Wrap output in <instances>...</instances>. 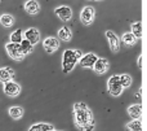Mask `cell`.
<instances>
[{"instance_id": "12", "label": "cell", "mask_w": 147, "mask_h": 131, "mask_svg": "<svg viewBox=\"0 0 147 131\" xmlns=\"http://www.w3.org/2000/svg\"><path fill=\"white\" fill-rule=\"evenodd\" d=\"M93 70L98 74H103L109 70V61L106 59H97L96 64L93 65Z\"/></svg>"}, {"instance_id": "13", "label": "cell", "mask_w": 147, "mask_h": 131, "mask_svg": "<svg viewBox=\"0 0 147 131\" xmlns=\"http://www.w3.org/2000/svg\"><path fill=\"white\" fill-rule=\"evenodd\" d=\"M128 114L132 119H140L142 114V105L141 104H133L128 108Z\"/></svg>"}, {"instance_id": "27", "label": "cell", "mask_w": 147, "mask_h": 131, "mask_svg": "<svg viewBox=\"0 0 147 131\" xmlns=\"http://www.w3.org/2000/svg\"><path fill=\"white\" fill-rule=\"evenodd\" d=\"M49 131H56V130H54V129H53V130H49Z\"/></svg>"}, {"instance_id": "4", "label": "cell", "mask_w": 147, "mask_h": 131, "mask_svg": "<svg viewBox=\"0 0 147 131\" xmlns=\"http://www.w3.org/2000/svg\"><path fill=\"white\" fill-rule=\"evenodd\" d=\"M20 92H21V87H20L18 83L12 82V81L4 83V93L7 96H9V98H14V96H17Z\"/></svg>"}, {"instance_id": "5", "label": "cell", "mask_w": 147, "mask_h": 131, "mask_svg": "<svg viewBox=\"0 0 147 131\" xmlns=\"http://www.w3.org/2000/svg\"><path fill=\"white\" fill-rule=\"evenodd\" d=\"M106 38L109 40V44H110V48H111L112 52H117L120 49V39L114 31L111 30H107L106 31Z\"/></svg>"}, {"instance_id": "24", "label": "cell", "mask_w": 147, "mask_h": 131, "mask_svg": "<svg viewBox=\"0 0 147 131\" xmlns=\"http://www.w3.org/2000/svg\"><path fill=\"white\" fill-rule=\"evenodd\" d=\"M127 129L129 131H142V123L140 119H133L127 125Z\"/></svg>"}, {"instance_id": "1", "label": "cell", "mask_w": 147, "mask_h": 131, "mask_svg": "<svg viewBox=\"0 0 147 131\" xmlns=\"http://www.w3.org/2000/svg\"><path fill=\"white\" fill-rule=\"evenodd\" d=\"M74 114H75V122L78 127L83 131H93L94 121L92 116L90 109L84 103H75L74 105Z\"/></svg>"}, {"instance_id": "17", "label": "cell", "mask_w": 147, "mask_h": 131, "mask_svg": "<svg viewBox=\"0 0 147 131\" xmlns=\"http://www.w3.org/2000/svg\"><path fill=\"white\" fill-rule=\"evenodd\" d=\"M71 36H72V33H71V30H70V27L63 26V27H61L58 30V38L62 39L63 42L71 40Z\"/></svg>"}, {"instance_id": "11", "label": "cell", "mask_w": 147, "mask_h": 131, "mask_svg": "<svg viewBox=\"0 0 147 131\" xmlns=\"http://www.w3.org/2000/svg\"><path fill=\"white\" fill-rule=\"evenodd\" d=\"M43 46H44V48L47 49V52H48V53H52V52H54V51H57V49H58L59 42H58V39L53 38V36H48V38L44 40Z\"/></svg>"}, {"instance_id": "18", "label": "cell", "mask_w": 147, "mask_h": 131, "mask_svg": "<svg viewBox=\"0 0 147 131\" xmlns=\"http://www.w3.org/2000/svg\"><path fill=\"white\" fill-rule=\"evenodd\" d=\"M32 49H34V46L30 43V42L26 40V39H23V40L20 43V51H21V53H22V56L31 53Z\"/></svg>"}, {"instance_id": "6", "label": "cell", "mask_w": 147, "mask_h": 131, "mask_svg": "<svg viewBox=\"0 0 147 131\" xmlns=\"http://www.w3.org/2000/svg\"><path fill=\"white\" fill-rule=\"evenodd\" d=\"M94 8L93 7H85L80 13V20L84 25H90L93 22V18H94Z\"/></svg>"}, {"instance_id": "14", "label": "cell", "mask_w": 147, "mask_h": 131, "mask_svg": "<svg viewBox=\"0 0 147 131\" xmlns=\"http://www.w3.org/2000/svg\"><path fill=\"white\" fill-rule=\"evenodd\" d=\"M14 78V72H13L12 68H1L0 69V81L3 83L9 82Z\"/></svg>"}, {"instance_id": "2", "label": "cell", "mask_w": 147, "mask_h": 131, "mask_svg": "<svg viewBox=\"0 0 147 131\" xmlns=\"http://www.w3.org/2000/svg\"><path fill=\"white\" fill-rule=\"evenodd\" d=\"M83 56L79 49H66L63 52V56H62V69L63 73H70L74 69V66L76 65V62H79L80 57Z\"/></svg>"}, {"instance_id": "8", "label": "cell", "mask_w": 147, "mask_h": 131, "mask_svg": "<svg viewBox=\"0 0 147 131\" xmlns=\"http://www.w3.org/2000/svg\"><path fill=\"white\" fill-rule=\"evenodd\" d=\"M5 49H7L8 55L12 57L13 60H21L22 59V53L20 51V44H16V43H8L5 46Z\"/></svg>"}, {"instance_id": "3", "label": "cell", "mask_w": 147, "mask_h": 131, "mask_svg": "<svg viewBox=\"0 0 147 131\" xmlns=\"http://www.w3.org/2000/svg\"><path fill=\"white\" fill-rule=\"evenodd\" d=\"M107 88H109V92L111 93L112 96L121 95V92H123L124 88L121 87L119 75H112V77L109 78V81H107Z\"/></svg>"}, {"instance_id": "16", "label": "cell", "mask_w": 147, "mask_h": 131, "mask_svg": "<svg viewBox=\"0 0 147 131\" xmlns=\"http://www.w3.org/2000/svg\"><path fill=\"white\" fill-rule=\"evenodd\" d=\"M53 125L51 123H47V122H41V123H35L28 129V131H49V130H53Z\"/></svg>"}, {"instance_id": "22", "label": "cell", "mask_w": 147, "mask_h": 131, "mask_svg": "<svg viewBox=\"0 0 147 131\" xmlns=\"http://www.w3.org/2000/svg\"><path fill=\"white\" fill-rule=\"evenodd\" d=\"M13 22H14V18L10 14H1L0 16V23H1L4 27H10L13 26Z\"/></svg>"}, {"instance_id": "21", "label": "cell", "mask_w": 147, "mask_h": 131, "mask_svg": "<svg viewBox=\"0 0 147 131\" xmlns=\"http://www.w3.org/2000/svg\"><path fill=\"white\" fill-rule=\"evenodd\" d=\"M9 116L13 119H20L23 116V108H21V106H12V108H9Z\"/></svg>"}, {"instance_id": "23", "label": "cell", "mask_w": 147, "mask_h": 131, "mask_svg": "<svg viewBox=\"0 0 147 131\" xmlns=\"http://www.w3.org/2000/svg\"><path fill=\"white\" fill-rule=\"evenodd\" d=\"M121 40L124 42L127 46H134V44L137 43V38H136L132 33H125L124 35L121 36Z\"/></svg>"}, {"instance_id": "26", "label": "cell", "mask_w": 147, "mask_h": 131, "mask_svg": "<svg viewBox=\"0 0 147 131\" xmlns=\"http://www.w3.org/2000/svg\"><path fill=\"white\" fill-rule=\"evenodd\" d=\"M138 66H140V69H142V55L138 57Z\"/></svg>"}, {"instance_id": "10", "label": "cell", "mask_w": 147, "mask_h": 131, "mask_svg": "<svg viewBox=\"0 0 147 131\" xmlns=\"http://www.w3.org/2000/svg\"><path fill=\"white\" fill-rule=\"evenodd\" d=\"M97 55L94 53H86L84 55V56L80 57V60H79V62H80V65L83 68H93V65L96 64L97 61Z\"/></svg>"}, {"instance_id": "25", "label": "cell", "mask_w": 147, "mask_h": 131, "mask_svg": "<svg viewBox=\"0 0 147 131\" xmlns=\"http://www.w3.org/2000/svg\"><path fill=\"white\" fill-rule=\"evenodd\" d=\"M119 78H120V83H121L123 88H128L132 85V77L129 74H121L119 75Z\"/></svg>"}, {"instance_id": "19", "label": "cell", "mask_w": 147, "mask_h": 131, "mask_svg": "<svg viewBox=\"0 0 147 131\" xmlns=\"http://www.w3.org/2000/svg\"><path fill=\"white\" fill-rule=\"evenodd\" d=\"M132 34L137 39L142 38V22H141V21H137V22L132 23Z\"/></svg>"}, {"instance_id": "15", "label": "cell", "mask_w": 147, "mask_h": 131, "mask_svg": "<svg viewBox=\"0 0 147 131\" xmlns=\"http://www.w3.org/2000/svg\"><path fill=\"white\" fill-rule=\"evenodd\" d=\"M25 10L28 14H36L40 10V5L36 0H27L25 3Z\"/></svg>"}, {"instance_id": "20", "label": "cell", "mask_w": 147, "mask_h": 131, "mask_svg": "<svg viewBox=\"0 0 147 131\" xmlns=\"http://www.w3.org/2000/svg\"><path fill=\"white\" fill-rule=\"evenodd\" d=\"M10 43H16V44H20L21 42L23 40V33L21 29H17L16 31H13L12 34H10Z\"/></svg>"}, {"instance_id": "7", "label": "cell", "mask_w": 147, "mask_h": 131, "mask_svg": "<svg viewBox=\"0 0 147 131\" xmlns=\"http://www.w3.org/2000/svg\"><path fill=\"white\" fill-rule=\"evenodd\" d=\"M54 13H56L57 17L62 21H69V20H71V17H72V10H71V8L67 7V5L58 7L54 10Z\"/></svg>"}, {"instance_id": "9", "label": "cell", "mask_w": 147, "mask_h": 131, "mask_svg": "<svg viewBox=\"0 0 147 131\" xmlns=\"http://www.w3.org/2000/svg\"><path fill=\"white\" fill-rule=\"evenodd\" d=\"M25 39L27 42H30L32 46H35V44L40 40V33H39L38 29L31 27V29H28V30L25 31Z\"/></svg>"}]
</instances>
